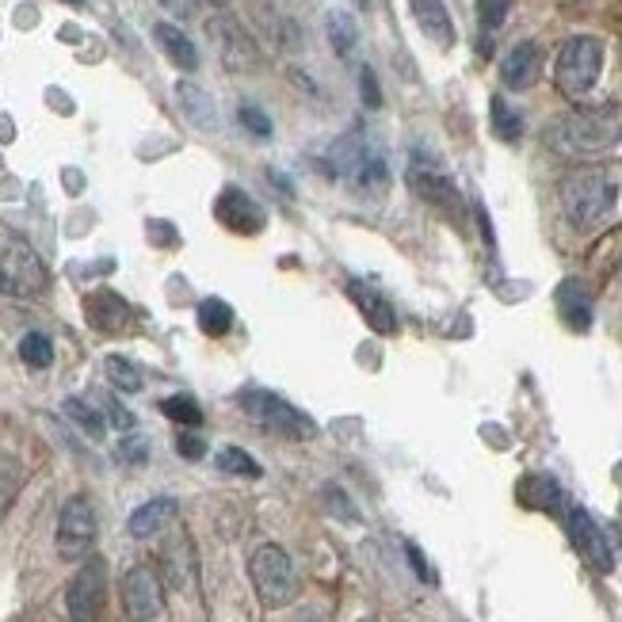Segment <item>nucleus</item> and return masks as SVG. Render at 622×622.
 Masks as SVG:
<instances>
[{
  "instance_id": "f257e3e1",
  "label": "nucleus",
  "mask_w": 622,
  "mask_h": 622,
  "mask_svg": "<svg viewBox=\"0 0 622 622\" xmlns=\"http://www.w3.org/2000/svg\"><path fill=\"white\" fill-rule=\"evenodd\" d=\"M619 138H622L619 107H588V112H573L547 130L550 150L565 153V157H596V153H608L619 145Z\"/></svg>"
},
{
  "instance_id": "f03ea898",
  "label": "nucleus",
  "mask_w": 622,
  "mask_h": 622,
  "mask_svg": "<svg viewBox=\"0 0 622 622\" xmlns=\"http://www.w3.org/2000/svg\"><path fill=\"white\" fill-rule=\"evenodd\" d=\"M615 203H619V188L603 173H573L562 184V207L570 214V222L580 225V230H592V225L608 222Z\"/></svg>"
},
{
  "instance_id": "7ed1b4c3",
  "label": "nucleus",
  "mask_w": 622,
  "mask_h": 622,
  "mask_svg": "<svg viewBox=\"0 0 622 622\" xmlns=\"http://www.w3.org/2000/svg\"><path fill=\"white\" fill-rule=\"evenodd\" d=\"M248 577H253V588L263 608H286L298 596V573L291 565V554L283 547H275V542H263V547L253 550Z\"/></svg>"
},
{
  "instance_id": "20e7f679",
  "label": "nucleus",
  "mask_w": 622,
  "mask_h": 622,
  "mask_svg": "<svg viewBox=\"0 0 622 622\" xmlns=\"http://www.w3.org/2000/svg\"><path fill=\"white\" fill-rule=\"evenodd\" d=\"M237 406L245 409V416H253L260 427L286 435V439H306V435H314V420L302 413L298 406H291L286 398L263 390V386H248V390H240Z\"/></svg>"
},
{
  "instance_id": "39448f33",
  "label": "nucleus",
  "mask_w": 622,
  "mask_h": 622,
  "mask_svg": "<svg viewBox=\"0 0 622 622\" xmlns=\"http://www.w3.org/2000/svg\"><path fill=\"white\" fill-rule=\"evenodd\" d=\"M600 69H603V43L592 35H573L570 43L562 46L558 54V89L565 96H588L600 81Z\"/></svg>"
},
{
  "instance_id": "423d86ee",
  "label": "nucleus",
  "mask_w": 622,
  "mask_h": 622,
  "mask_svg": "<svg viewBox=\"0 0 622 622\" xmlns=\"http://www.w3.org/2000/svg\"><path fill=\"white\" fill-rule=\"evenodd\" d=\"M96 542V508L89 496H69L58 516V554L66 562H81Z\"/></svg>"
},
{
  "instance_id": "0eeeda50",
  "label": "nucleus",
  "mask_w": 622,
  "mask_h": 622,
  "mask_svg": "<svg viewBox=\"0 0 622 622\" xmlns=\"http://www.w3.org/2000/svg\"><path fill=\"white\" fill-rule=\"evenodd\" d=\"M104 592H107V570L99 558H89L81 570L73 573L66 588V611L73 622H99L104 611Z\"/></svg>"
},
{
  "instance_id": "6e6552de",
  "label": "nucleus",
  "mask_w": 622,
  "mask_h": 622,
  "mask_svg": "<svg viewBox=\"0 0 622 622\" xmlns=\"http://www.w3.org/2000/svg\"><path fill=\"white\" fill-rule=\"evenodd\" d=\"M122 608H127L130 622H153L165 611V588L153 565H134L122 577Z\"/></svg>"
},
{
  "instance_id": "1a4fd4ad",
  "label": "nucleus",
  "mask_w": 622,
  "mask_h": 622,
  "mask_svg": "<svg viewBox=\"0 0 622 622\" xmlns=\"http://www.w3.org/2000/svg\"><path fill=\"white\" fill-rule=\"evenodd\" d=\"M565 524H570V539H573V547L580 550V558H585V562L592 565V570L611 573L615 558H611V547H608V539H603L600 524H596V519L588 516L585 508H570Z\"/></svg>"
},
{
  "instance_id": "9d476101",
  "label": "nucleus",
  "mask_w": 622,
  "mask_h": 622,
  "mask_svg": "<svg viewBox=\"0 0 622 622\" xmlns=\"http://www.w3.org/2000/svg\"><path fill=\"white\" fill-rule=\"evenodd\" d=\"M218 222L225 225V230L233 233H245V237H253V233L263 230V222H268V214H263V207L256 203L253 196H248L245 188H225L222 196H218V207H214Z\"/></svg>"
},
{
  "instance_id": "9b49d317",
  "label": "nucleus",
  "mask_w": 622,
  "mask_h": 622,
  "mask_svg": "<svg viewBox=\"0 0 622 622\" xmlns=\"http://www.w3.org/2000/svg\"><path fill=\"white\" fill-rule=\"evenodd\" d=\"M348 298L360 306V314L367 317V325L375 332H386V337H390V332H398V314H394V306L386 302V294L371 291L367 283L352 279V283H348Z\"/></svg>"
},
{
  "instance_id": "f8f14e48",
  "label": "nucleus",
  "mask_w": 622,
  "mask_h": 622,
  "mask_svg": "<svg viewBox=\"0 0 622 622\" xmlns=\"http://www.w3.org/2000/svg\"><path fill=\"white\" fill-rule=\"evenodd\" d=\"M539 69H542V54L535 43H516L508 50V58L501 61V81L508 89H531L539 81Z\"/></svg>"
},
{
  "instance_id": "ddd939ff",
  "label": "nucleus",
  "mask_w": 622,
  "mask_h": 622,
  "mask_svg": "<svg viewBox=\"0 0 622 622\" xmlns=\"http://www.w3.org/2000/svg\"><path fill=\"white\" fill-rule=\"evenodd\" d=\"M84 314H89L92 329H99V332H119L122 325L130 321L127 298L115 291H92L89 302H84Z\"/></svg>"
},
{
  "instance_id": "4468645a",
  "label": "nucleus",
  "mask_w": 622,
  "mask_h": 622,
  "mask_svg": "<svg viewBox=\"0 0 622 622\" xmlns=\"http://www.w3.org/2000/svg\"><path fill=\"white\" fill-rule=\"evenodd\" d=\"M558 314L565 317V325L577 332H588L592 329V294L580 279H565L558 286Z\"/></svg>"
},
{
  "instance_id": "2eb2a0df",
  "label": "nucleus",
  "mask_w": 622,
  "mask_h": 622,
  "mask_svg": "<svg viewBox=\"0 0 622 622\" xmlns=\"http://www.w3.org/2000/svg\"><path fill=\"white\" fill-rule=\"evenodd\" d=\"M153 38H157V46L165 50V58L173 61L176 69H184V73H196L199 69V50H196V43H191L188 35H184L176 23H168V20H161L157 27H153Z\"/></svg>"
},
{
  "instance_id": "dca6fc26",
  "label": "nucleus",
  "mask_w": 622,
  "mask_h": 622,
  "mask_svg": "<svg viewBox=\"0 0 622 622\" xmlns=\"http://www.w3.org/2000/svg\"><path fill=\"white\" fill-rule=\"evenodd\" d=\"M409 184H413L416 196H424L427 203L435 207H458V191L455 184L447 180V173H439V168H427L413 161V168H409Z\"/></svg>"
},
{
  "instance_id": "f3484780",
  "label": "nucleus",
  "mask_w": 622,
  "mask_h": 622,
  "mask_svg": "<svg viewBox=\"0 0 622 622\" xmlns=\"http://www.w3.org/2000/svg\"><path fill=\"white\" fill-rule=\"evenodd\" d=\"M173 516H176V501H168V496H153V501L138 504V508L130 512L127 531L134 535V539H153V535H157Z\"/></svg>"
},
{
  "instance_id": "a211bd4d",
  "label": "nucleus",
  "mask_w": 622,
  "mask_h": 622,
  "mask_svg": "<svg viewBox=\"0 0 622 622\" xmlns=\"http://www.w3.org/2000/svg\"><path fill=\"white\" fill-rule=\"evenodd\" d=\"M409 4H413L420 31H424L432 43H439V46L455 43V23H450V12L443 0H409Z\"/></svg>"
},
{
  "instance_id": "6ab92c4d",
  "label": "nucleus",
  "mask_w": 622,
  "mask_h": 622,
  "mask_svg": "<svg viewBox=\"0 0 622 622\" xmlns=\"http://www.w3.org/2000/svg\"><path fill=\"white\" fill-rule=\"evenodd\" d=\"M176 99H180V112L188 115L191 127H199V130H214L218 127L214 99H210V92H203L199 84L180 81V84H176Z\"/></svg>"
},
{
  "instance_id": "aec40b11",
  "label": "nucleus",
  "mask_w": 622,
  "mask_h": 622,
  "mask_svg": "<svg viewBox=\"0 0 622 622\" xmlns=\"http://www.w3.org/2000/svg\"><path fill=\"white\" fill-rule=\"evenodd\" d=\"M218 31H222V58H225V66H230V69H253L256 61H260L253 38H248L237 23L222 20V23H218Z\"/></svg>"
},
{
  "instance_id": "412c9836",
  "label": "nucleus",
  "mask_w": 622,
  "mask_h": 622,
  "mask_svg": "<svg viewBox=\"0 0 622 622\" xmlns=\"http://www.w3.org/2000/svg\"><path fill=\"white\" fill-rule=\"evenodd\" d=\"M325 35H329L337 58L352 61V54L360 50V27H355V15H348L344 8H332V12L325 15Z\"/></svg>"
},
{
  "instance_id": "4be33fe9",
  "label": "nucleus",
  "mask_w": 622,
  "mask_h": 622,
  "mask_svg": "<svg viewBox=\"0 0 622 622\" xmlns=\"http://www.w3.org/2000/svg\"><path fill=\"white\" fill-rule=\"evenodd\" d=\"M161 562H165V577L173 580L176 588H188L191 570H196L188 535H173V539L165 542V550H161Z\"/></svg>"
},
{
  "instance_id": "5701e85b",
  "label": "nucleus",
  "mask_w": 622,
  "mask_h": 622,
  "mask_svg": "<svg viewBox=\"0 0 622 622\" xmlns=\"http://www.w3.org/2000/svg\"><path fill=\"white\" fill-rule=\"evenodd\" d=\"M104 375H107V383H112L119 394H138L145 386L142 367H138V363H130L127 355H107V360H104Z\"/></svg>"
},
{
  "instance_id": "b1692460",
  "label": "nucleus",
  "mask_w": 622,
  "mask_h": 622,
  "mask_svg": "<svg viewBox=\"0 0 622 622\" xmlns=\"http://www.w3.org/2000/svg\"><path fill=\"white\" fill-rule=\"evenodd\" d=\"M489 115H493V134L504 138V142H519L524 134V115L508 104L504 96H493L489 99Z\"/></svg>"
},
{
  "instance_id": "393cba45",
  "label": "nucleus",
  "mask_w": 622,
  "mask_h": 622,
  "mask_svg": "<svg viewBox=\"0 0 622 622\" xmlns=\"http://www.w3.org/2000/svg\"><path fill=\"white\" fill-rule=\"evenodd\" d=\"M196 317H199V329H203L207 337H225V332L233 329V309L225 306L222 298H207Z\"/></svg>"
},
{
  "instance_id": "a878e982",
  "label": "nucleus",
  "mask_w": 622,
  "mask_h": 622,
  "mask_svg": "<svg viewBox=\"0 0 622 622\" xmlns=\"http://www.w3.org/2000/svg\"><path fill=\"white\" fill-rule=\"evenodd\" d=\"M20 360L27 363L31 371H46L54 363L50 337H43V332H27V337L20 340Z\"/></svg>"
},
{
  "instance_id": "bb28decb",
  "label": "nucleus",
  "mask_w": 622,
  "mask_h": 622,
  "mask_svg": "<svg viewBox=\"0 0 622 622\" xmlns=\"http://www.w3.org/2000/svg\"><path fill=\"white\" fill-rule=\"evenodd\" d=\"M161 413L173 420V424H184V427H199V424H203V409H199V401L188 398V394L165 398V401H161Z\"/></svg>"
},
{
  "instance_id": "cd10ccee",
  "label": "nucleus",
  "mask_w": 622,
  "mask_h": 622,
  "mask_svg": "<svg viewBox=\"0 0 622 622\" xmlns=\"http://www.w3.org/2000/svg\"><path fill=\"white\" fill-rule=\"evenodd\" d=\"M214 462H218V470L233 473V478H260V466H256V458L248 455V450H240V447H222Z\"/></svg>"
},
{
  "instance_id": "c85d7f7f",
  "label": "nucleus",
  "mask_w": 622,
  "mask_h": 622,
  "mask_svg": "<svg viewBox=\"0 0 622 622\" xmlns=\"http://www.w3.org/2000/svg\"><path fill=\"white\" fill-rule=\"evenodd\" d=\"M61 409H66V416L73 420L77 427H84V432H89L92 439H99V435H104V427H107V424H104V420H99V413L89 406V401H81V398H69Z\"/></svg>"
},
{
  "instance_id": "c756f323",
  "label": "nucleus",
  "mask_w": 622,
  "mask_h": 622,
  "mask_svg": "<svg viewBox=\"0 0 622 622\" xmlns=\"http://www.w3.org/2000/svg\"><path fill=\"white\" fill-rule=\"evenodd\" d=\"M508 12H512V0H478V20L481 27L489 31L501 27V23L508 20Z\"/></svg>"
},
{
  "instance_id": "7c9ffc66",
  "label": "nucleus",
  "mask_w": 622,
  "mask_h": 622,
  "mask_svg": "<svg viewBox=\"0 0 622 622\" xmlns=\"http://www.w3.org/2000/svg\"><path fill=\"white\" fill-rule=\"evenodd\" d=\"M237 119H240V127H245L248 134H256V138H271V119L260 112V107L245 104V107H240V112H237Z\"/></svg>"
},
{
  "instance_id": "2f4dec72",
  "label": "nucleus",
  "mask_w": 622,
  "mask_h": 622,
  "mask_svg": "<svg viewBox=\"0 0 622 622\" xmlns=\"http://www.w3.org/2000/svg\"><path fill=\"white\" fill-rule=\"evenodd\" d=\"M119 458L130 466H142L145 458H150V439H142V435H130V439L119 443Z\"/></svg>"
},
{
  "instance_id": "473e14b6",
  "label": "nucleus",
  "mask_w": 622,
  "mask_h": 622,
  "mask_svg": "<svg viewBox=\"0 0 622 622\" xmlns=\"http://www.w3.org/2000/svg\"><path fill=\"white\" fill-rule=\"evenodd\" d=\"M360 92H363V104L367 107H383V92H378V77L371 66L360 69Z\"/></svg>"
},
{
  "instance_id": "72a5a7b5",
  "label": "nucleus",
  "mask_w": 622,
  "mask_h": 622,
  "mask_svg": "<svg viewBox=\"0 0 622 622\" xmlns=\"http://www.w3.org/2000/svg\"><path fill=\"white\" fill-rule=\"evenodd\" d=\"M176 447H180V455H184V458H191V462L207 455V443L199 439V435H188V432H184L180 439H176Z\"/></svg>"
},
{
  "instance_id": "f704fd0d",
  "label": "nucleus",
  "mask_w": 622,
  "mask_h": 622,
  "mask_svg": "<svg viewBox=\"0 0 622 622\" xmlns=\"http://www.w3.org/2000/svg\"><path fill=\"white\" fill-rule=\"evenodd\" d=\"M150 230H153V240H157V245H176V230L168 222H150Z\"/></svg>"
},
{
  "instance_id": "c9c22d12",
  "label": "nucleus",
  "mask_w": 622,
  "mask_h": 622,
  "mask_svg": "<svg viewBox=\"0 0 622 622\" xmlns=\"http://www.w3.org/2000/svg\"><path fill=\"white\" fill-rule=\"evenodd\" d=\"M325 496H329V504H332V512H337V516L355 519V512L348 508V501H344V496H340V489H329V493H325Z\"/></svg>"
},
{
  "instance_id": "e433bc0d",
  "label": "nucleus",
  "mask_w": 622,
  "mask_h": 622,
  "mask_svg": "<svg viewBox=\"0 0 622 622\" xmlns=\"http://www.w3.org/2000/svg\"><path fill=\"white\" fill-rule=\"evenodd\" d=\"M161 8H168L176 20H188L191 15V0H161Z\"/></svg>"
},
{
  "instance_id": "4c0bfd02",
  "label": "nucleus",
  "mask_w": 622,
  "mask_h": 622,
  "mask_svg": "<svg viewBox=\"0 0 622 622\" xmlns=\"http://www.w3.org/2000/svg\"><path fill=\"white\" fill-rule=\"evenodd\" d=\"M210 4H218V8H222V4H230V0H210Z\"/></svg>"
},
{
  "instance_id": "58836bf2",
  "label": "nucleus",
  "mask_w": 622,
  "mask_h": 622,
  "mask_svg": "<svg viewBox=\"0 0 622 622\" xmlns=\"http://www.w3.org/2000/svg\"><path fill=\"white\" fill-rule=\"evenodd\" d=\"M66 4H84V0H66Z\"/></svg>"
},
{
  "instance_id": "ea45409f",
  "label": "nucleus",
  "mask_w": 622,
  "mask_h": 622,
  "mask_svg": "<svg viewBox=\"0 0 622 622\" xmlns=\"http://www.w3.org/2000/svg\"><path fill=\"white\" fill-rule=\"evenodd\" d=\"M363 622H375V619H363Z\"/></svg>"
}]
</instances>
